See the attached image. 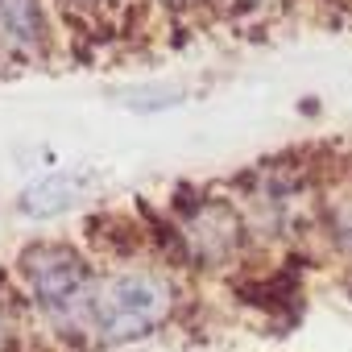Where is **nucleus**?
<instances>
[{
  "label": "nucleus",
  "instance_id": "f257e3e1",
  "mask_svg": "<svg viewBox=\"0 0 352 352\" xmlns=\"http://www.w3.org/2000/svg\"><path fill=\"white\" fill-rule=\"evenodd\" d=\"M174 307V290L153 270H124L96 282L83 298V319L104 344H124L153 331Z\"/></svg>",
  "mask_w": 352,
  "mask_h": 352
},
{
  "label": "nucleus",
  "instance_id": "f03ea898",
  "mask_svg": "<svg viewBox=\"0 0 352 352\" xmlns=\"http://www.w3.org/2000/svg\"><path fill=\"white\" fill-rule=\"evenodd\" d=\"M21 278L25 290L46 307V311H71L83 307L87 298V265L75 249L67 245H34L21 257Z\"/></svg>",
  "mask_w": 352,
  "mask_h": 352
},
{
  "label": "nucleus",
  "instance_id": "7ed1b4c3",
  "mask_svg": "<svg viewBox=\"0 0 352 352\" xmlns=\"http://www.w3.org/2000/svg\"><path fill=\"white\" fill-rule=\"evenodd\" d=\"M87 187H91V179H87L83 170H50V174H42L34 187H25L21 212H25V216H38V220L58 216V212H67L71 204H79V199L87 195Z\"/></svg>",
  "mask_w": 352,
  "mask_h": 352
},
{
  "label": "nucleus",
  "instance_id": "20e7f679",
  "mask_svg": "<svg viewBox=\"0 0 352 352\" xmlns=\"http://www.w3.org/2000/svg\"><path fill=\"white\" fill-rule=\"evenodd\" d=\"M42 13L38 0H0V46L5 50H38Z\"/></svg>",
  "mask_w": 352,
  "mask_h": 352
},
{
  "label": "nucleus",
  "instance_id": "39448f33",
  "mask_svg": "<svg viewBox=\"0 0 352 352\" xmlns=\"http://www.w3.org/2000/svg\"><path fill=\"white\" fill-rule=\"evenodd\" d=\"M0 348H5V323H0Z\"/></svg>",
  "mask_w": 352,
  "mask_h": 352
}]
</instances>
